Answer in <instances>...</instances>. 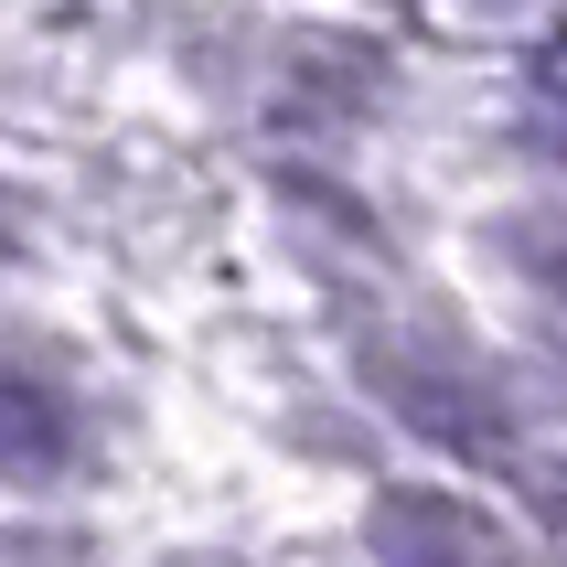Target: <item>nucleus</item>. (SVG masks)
<instances>
[{
  "label": "nucleus",
  "instance_id": "obj_1",
  "mask_svg": "<svg viewBox=\"0 0 567 567\" xmlns=\"http://www.w3.org/2000/svg\"><path fill=\"white\" fill-rule=\"evenodd\" d=\"M364 385L408 417L417 440L472 450V461H514V408L493 396V375L461 364L450 343H375V353H364Z\"/></svg>",
  "mask_w": 567,
  "mask_h": 567
},
{
  "label": "nucleus",
  "instance_id": "obj_3",
  "mask_svg": "<svg viewBox=\"0 0 567 567\" xmlns=\"http://www.w3.org/2000/svg\"><path fill=\"white\" fill-rule=\"evenodd\" d=\"M75 461V408L32 375H0V482H43Z\"/></svg>",
  "mask_w": 567,
  "mask_h": 567
},
{
  "label": "nucleus",
  "instance_id": "obj_2",
  "mask_svg": "<svg viewBox=\"0 0 567 567\" xmlns=\"http://www.w3.org/2000/svg\"><path fill=\"white\" fill-rule=\"evenodd\" d=\"M364 546H375V567H525V546L504 536V514L461 504V493H429V482L375 493Z\"/></svg>",
  "mask_w": 567,
  "mask_h": 567
},
{
  "label": "nucleus",
  "instance_id": "obj_6",
  "mask_svg": "<svg viewBox=\"0 0 567 567\" xmlns=\"http://www.w3.org/2000/svg\"><path fill=\"white\" fill-rule=\"evenodd\" d=\"M546 140H557V151H567V107H557V118H546Z\"/></svg>",
  "mask_w": 567,
  "mask_h": 567
},
{
  "label": "nucleus",
  "instance_id": "obj_5",
  "mask_svg": "<svg viewBox=\"0 0 567 567\" xmlns=\"http://www.w3.org/2000/svg\"><path fill=\"white\" fill-rule=\"evenodd\" d=\"M0 567H75V546H54V536H0Z\"/></svg>",
  "mask_w": 567,
  "mask_h": 567
},
{
  "label": "nucleus",
  "instance_id": "obj_4",
  "mask_svg": "<svg viewBox=\"0 0 567 567\" xmlns=\"http://www.w3.org/2000/svg\"><path fill=\"white\" fill-rule=\"evenodd\" d=\"M514 257H525V279H536V289L567 300V225H514Z\"/></svg>",
  "mask_w": 567,
  "mask_h": 567
}]
</instances>
